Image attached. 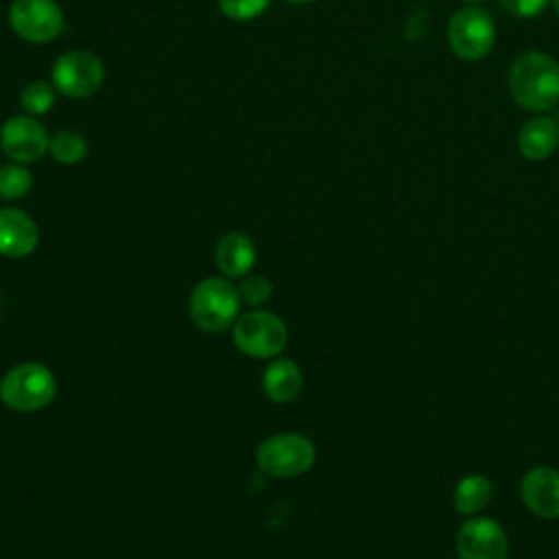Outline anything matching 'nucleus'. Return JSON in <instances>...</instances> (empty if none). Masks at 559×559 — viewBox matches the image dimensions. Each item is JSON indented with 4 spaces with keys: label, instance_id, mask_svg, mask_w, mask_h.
I'll return each instance as SVG.
<instances>
[{
    "label": "nucleus",
    "instance_id": "1",
    "mask_svg": "<svg viewBox=\"0 0 559 559\" xmlns=\"http://www.w3.org/2000/svg\"><path fill=\"white\" fill-rule=\"evenodd\" d=\"M513 100L533 114H546L559 105V61L542 50L518 55L507 72Z\"/></svg>",
    "mask_w": 559,
    "mask_h": 559
},
{
    "label": "nucleus",
    "instance_id": "24",
    "mask_svg": "<svg viewBox=\"0 0 559 559\" xmlns=\"http://www.w3.org/2000/svg\"><path fill=\"white\" fill-rule=\"evenodd\" d=\"M288 2H293V4H306V2H314V0H288Z\"/></svg>",
    "mask_w": 559,
    "mask_h": 559
},
{
    "label": "nucleus",
    "instance_id": "14",
    "mask_svg": "<svg viewBox=\"0 0 559 559\" xmlns=\"http://www.w3.org/2000/svg\"><path fill=\"white\" fill-rule=\"evenodd\" d=\"M214 262L225 277H245L255 264V245L242 231H229L216 242Z\"/></svg>",
    "mask_w": 559,
    "mask_h": 559
},
{
    "label": "nucleus",
    "instance_id": "21",
    "mask_svg": "<svg viewBox=\"0 0 559 559\" xmlns=\"http://www.w3.org/2000/svg\"><path fill=\"white\" fill-rule=\"evenodd\" d=\"M273 293V286L266 277L262 275H249L242 280V284L238 286V295L240 301H245L247 306H260L264 304Z\"/></svg>",
    "mask_w": 559,
    "mask_h": 559
},
{
    "label": "nucleus",
    "instance_id": "18",
    "mask_svg": "<svg viewBox=\"0 0 559 559\" xmlns=\"http://www.w3.org/2000/svg\"><path fill=\"white\" fill-rule=\"evenodd\" d=\"M57 90H55V85L52 83H46V81H41V79H37V81H31V83H26L24 87H22V92H20V107L24 109V114H28V116H44V114H48L50 109H52V105H55V98H57V94H55Z\"/></svg>",
    "mask_w": 559,
    "mask_h": 559
},
{
    "label": "nucleus",
    "instance_id": "16",
    "mask_svg": "<svg viewBox=\"0 0 559 559\" xmlns=\"http://www.w3.org/2000/svg\"><path fill=\"white\" fill-rule=\"evenodd\" d=\"M491 493H493V487L487 476L467 474L456 483L452 502L461 515H476L478 511H483L489 504Z\"/></svg>",
    "mask_w": 559,
    "mask_h": 559
},
{
    "label": "nucleus",
    "instance_id": "3",
    "mask_svg": "<svg viewBox=\"0 0 559 559\" xmlns=\"http://www.w3.org/2000/svg\"><path fill=\"white\" fill-rule=\"evenodd\" d=\"M240 295L225 277H207L199 282L188 301L192 323L203 332H223L238 319Z\"/></svg>",
    "mask_w": 559,
    "mask_h": 559
},
{
    "label": "nucleus",
    "instance_id": "4",
    "mask_svg": "<svg viewBox=\"0 0 559 559\" xmlns=\"http://www.w3.org/2000/svg\"><path fill=\"white\" fill-rule=\"evenodd\" d=\"M236 347L249 358H275L288 341L286 323L269 310H249L231 325Z\"/></svg>",
    "mask_w": 559,
    "mask_h": 559
},
{
    "label": "nucleus",
    "instance_id": "22",
    "mask_svg": "<svg viewBox=\"0 0 559 559\" xmlns=\"http://www.w3.org/2000/svg\"><path fill=\"white\" fill-rule=\"evenodd\" d=\"M500 4L513 17H535L550 4V0H500Z\"/></svg>",
    "mask_w": 559,
    "mask_h": 559
},
{
    "label": "nucleus",
    "instance_id": "7",
    "mask_svg": "<svg viewBox=\"0 0 559 559\" xmlns=\"http://www.w3.org/2000/svg\"><path fill=\"white\" fill-rule=\"evenodd\" d=\"M52 85L68 98L92 96L105 79L103 61L90 50H68L52 63Z\"/></svg>",
    "mask_w": 559,
    "mask_h": 559
},
{
    "label": "nucleus",
    "instance_id": "19",
    "mask_svg": "<svg viewBox=\"0 0 559 559\" xmlns=\"http://www.w3.org/2000/svg\"><path fill=\"white\" fill-rule=\"evenodd\" d=\"M33 175L26 164H7L0 168V197L15 201L31 192Z\"/></svg>",
    "mask_w": 559,
    "mask_h": 559
},
{
    "label": "nucleus",
    "instance_id": "6",
    "mask_svg": "<svg viewBox=\"0 0 559 559\" xmlns=\"http://www.w3.org/2000/svg\"><path fill=\"white\" fill-rule=\"evenodd\" d=\"M314 443L299 432H282L258 445V467L275 478H290L308 472L314 463Z\"/></svg>",
    "mask_w": 559,
    "mask_h": 559
},
{
    "label": "nucleus",
    "instance_id": "9",
    "mask_svg": "<svg viewBox=\"0 0 559 559\" xmlns=\"http://www.w3.org/2000/svg\"><path fill=\"white\" fill-rule=\"evenodd\" d=\"M48 142L44 124L28 114L13 116L0 127V148L15 164L37 162L48 151Z\"/></svg>",
    "mask_w": 559,
    "mask_h": 559
},
{
    "label": "nucleus",
    "instance_id": "12",
    "mask_svg": "<svg viewBox=\"0 0 559 559\" xmlns=\"http://www.w3.org/2000/svg\"><path fill=\"white\" fill-rule=\"evenodd\" d=\"M37 242H39V229L26 212L17 207L0 210V255L26 258L28 253L35 251Z\"/></svg>",
    "mask_w": 559,
    "mask_h": 559
},
{
    "label": "nucleus",
    "instance_id": "11",
    "mask_svg": "<svg viewBox=\"0 0 559 559\" xmlns=\"http://www.w3.org/2000/svg\"><path fill=\"white\" fill-rule=\"evenodd\" d=\"M520 496L526 509L542 520L559 518V469L548 465L531 467L520 480Z\"/></svg>",
    "mask_w": 559,
    "mask_h": 559
},
{
    "label": "nucleus",
    "instance_id": "13",
    "mask_svg": "<svg viewBox=\"0 0 559 559\" xmlns=\"http://www.w3.org/2000/svg\"><path fill=\"white\" fill-rule=\"evenodd\" d=\"M559 148V122L546 114L526 120L518 131V151L531 162L548 159Z\"/></svg>",
    "mask_w": 559,
    "mask_h": 559
},
{
    "label": "nucleus",
    "instance_id": "10",
    "mask_svg": "<svg viewBox=\"0 0 559 559\" xmlns=\"http://www.w3.org/2000/svg\"><path fill=\"white\" fill-rule=\"evenodd\" d=\"M459 559H507L509 537L491 518H469L456 533Z\"/></svg>",
    "mask_w": 559,
    "mask_h": 559
},
{
    "label": "nucleus",
    "instance_id": "5",
    "mask_svg": "<svg viewBox=\"0 0 559 559\" xmlns=\"http://www.w3.org/2000/svg\"><path fill=\"white\" fill-rule=\"evenodd\" d=\"M448 46L463 61L485 59L496 41V24L491 15L476 7H463L450 15L448 22Z\"/></svg>",
    "mask_w": 559,
    "mask_h": 559
},
{
    "label": "nucleus",
    "instance_id": "17",
    "mask_svg": "<svg viewBox=\"0 0 559 559\" xmlns=\"http://www.w3.org/2000/svg\"><path fill=\"white\" fill-rule=\"evenodd\" d=\"M48 153L55 162L72 166L87 157V140L76 131H57L48 142Z\"/></svg>",
    "mask_w": 559,
    "mask_h": 559
},
{
    "label": "nucleus",
    "instance_id": "20",
    "mask_svg": "<svg viewBox=\"0 0 559 559\" xmlns=\"http://www.w3.org/2000/svg\"><path fill=\"white\" fill-rule=\"evenodd\" d=\"M266 7H269V0H218L221 13L236 22H249L262 15Z\"/></svg>",
    "mask_w": 559,
    "mask_h": 559
},
{
    "label": "nucleus",
    "instance_id": "25",
    "mask_svg": "<svg viewBox=\"0 0 559 559\" xmlns=\"http://www.w3.org/2000/svg\"><path fill=\"white\" fill-rule=\"evenodd\" d=\"M465 2H469V4H478V2H483V0H465Z\"/></svg>",
    "mask_w": 559,
    "mask_h": 559
},
{
    "label": "nucleus",
    "instance_id": "15",
    "mask_svg": "<svg viewBox=\"0 0 559 559\" xmlns=\"http://www.w3.org/2000/svg\"><path fill=\"white\" fill-rule=\"evenodd\" d=\"M301 386H304L301 369L290 358H275L264 369L262 389H264L266 397H271L273 402L284 404V402L295 400L299 395Z\"/></svg>",
    "mask_w": 559,
    "mask_h": 559
},
{
    "label": "nucleus",
    "instance_id": "23",
    "mask_svg": "<svg viewBox=\"0 0 559 559\" xmlns=\"http://www.w3.org/2000/svg\"><path fill=\"white\" fill-rule=\"evenodd\" d=\"M550 4H552V9H555V13L559 15V0H550Z\"/></svg>",
    "mask_w": 559,
    "mask_h": 559
},
{
    "label": "nucleus",
    "instance_id": "2",
    "mask_svg": "<svg viewBox=\"0 0 559 559\" xmlns=\"http://www.w3.org/2000/svg\"><path fill=\"white\" fill-rule=\"evenodd\" d=\"M57 395L55 373L44 362H20L0 380V400L17 413H35L48 406Z\"/></svg>",
    "mask_w": 559,
    "mask_h": 559
},
{
    "label": "nucleus",
    "instance_id": "8",
    "mask_svg": "<svg viewBox=\"0 0 559 559\" xmlns=\"http://www.w3.org/2000/svg\"><path fill=\"white\" fill-rule=\"evenodd\" d=\"M7 15L13 33L31 44H48L63 31V13L55 0H13Z\"/></svg>",
    "mask_w": 559,
    "mask_h": 559
}]
</instances>
